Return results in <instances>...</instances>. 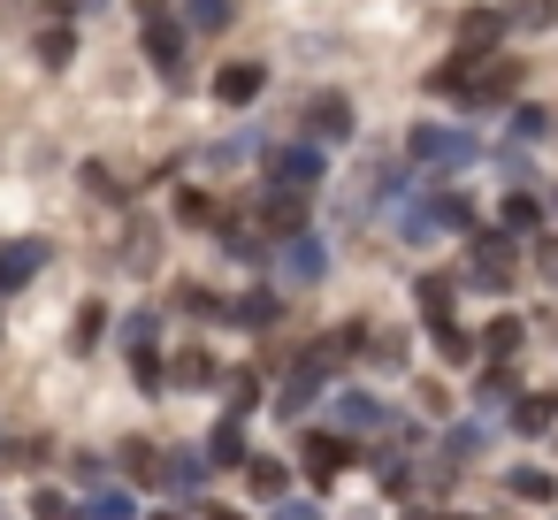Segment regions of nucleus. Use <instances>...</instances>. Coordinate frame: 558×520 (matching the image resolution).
<instances>
[{"mask_svg": "<svg viewBox=\"0 0 558 520\" xmlns=\"http://www.w3.org/2000/svg\"><path fill=\"white\" fill-rule=\"evenodd\" d=\"M47 9H54V16H70V9H85V0H47Z\"/></svg>", "mask_w": 558, "mask_h": 520, "instance_id": "obj_9", "label": "nucleus"}, {"mask_svg": "<svg viewBox=\"0 0 558 520\" xmlns=\"http://www.w3.org/2000/svg\"><path fill=\"white\" fill-rule=\"evenodd\" d=\"M276 177H283V184H314V177H322V154H314V146H291V154H276Z\"/></svg>", "mask_w": 558, "mask_h": 520, "instance_id": "obj_5", "label": "nucleus"}, {"mask_svg": "<svg viewBox=\"0 0 558 520\" xmlns=\"http://www.w3.org/2000/svg\"><path fill=\"white\" fill-rule=\"evenodd\" d=\"M497 32H505V16H497V9H474V16H459V47H466V55L497 47Z\"/></svg>", "mask_w": 558, "mask_h": 520, "instance_id": "obj_4", "label": "nucleus"}, {"mask_svg": "<svg viewBox=\"0 0 558 520\" xmlns=\"http://www.w3.org/2000/svg\"><path fill=\"white\" fill-rule=\"evenodd\" d=\"M146 62H154L169 85H184V32L169 24L161 0H146Z\"/></svg>", "mask_w": 558, "mask_h": 520, "instance_id": "obj_1", "label": "nucleus"}, {"mask_svg": "<svg viewBox=\"0 0 558 520\" xmlns=\"http://www.w3.org/2000/svg\"><path fill=\"white\" fill-rule=\"evenodd\" d=\"M192 32H230V0H184Z\"/></svg>", "mask_w": 558, "mask_h": 520, "instance_id": "obj_6", "label": "nucleus"}, {"mask_svg": "<svg viewBox=\"0 0 558 520\" xmlns=\"http://www.w3.org/2000/svg\"><path fill=\"white\" fill-rule=\"evenodd\" d=\"M260 85H268V70H260V62H222V77H215L222 108H230V100H253Z\"/></svg>", "mask_w": 558, "mask_h": 520, "instance_id": "obj_3", "label": "nucleus"}, {"mask_svg": "<svg viewBox=\"0 0 558 520\" xmlns=\"http://www.w3.org/2000/svg\"><path fill=\"white\" fill-rule=\"evenodd\" d=\"M314 123H322L329 138H344V131H352V108H344V100H322V108H314Z\"/></svg>", "mask_w": 558, "mask_h": 520, "instance_id": "obj_8", "label": "nucleus"}, {"mask_svg": "<svg viewBox=\"0 0 558 520\" xmlns=\"http://www.w3.org/2000/svg\"><path fill=\"white\" fill-rule=\"evenodd\" d=\"M70 55H77V39H70V24H54V32H39V62H47V70H62Z\"/></svg>", "mask_w": 558, "mask_h": 520, "instance_id": "obj_7", "label": "nucleus"}, {"mask_svg": "<svg viewBox=\"0 0 558 520\" xmlns=\"http://www.w3.org/2000/svg\"><path fill=\"white\" fill-rule=\"evenodd\" d=\"M405 146H413L421 161H466V154H474V146H466L459 131H436V123H421V131H413Z\"/></svg>", "mask_w": 558, "mask_h": 520, "instance_id": "obj_2", "label": "nucleus"}]
</instances>
